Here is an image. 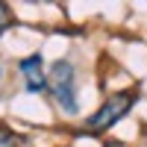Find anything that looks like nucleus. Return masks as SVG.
Returning <instances> with one entry per match:
<instances>
[{
    "mask_svg": "<svg viewBox=\"0 0 147 147\" xmlns=\"http://www.w3.org/2000/svg\"><path fill=\"white\" fill-rule=\"evenodd\" d=\"M138 100V88H127V91H118L112 94L106 103H100V109L82 124V136H100V132H106L109 127H115L121 118H124L132 106H136Z\"/></svg>",
    "mask_w": 147,
    "mask_h": 147,
    "instance_id": "1",
    "label": "nucleus"
},
{
    "mask_svg": "<svg viewBox=\"0 0 147 147\" xmlns=\"http://www.w3.org/2000/svg\"><path fill=\"white\" fill-rule=\"evenodd\" d=\"M47 88H50L53 100L59 103V109H62L65 115H77V68H74L68 59H59V62H53L50 74H47Z\"/></svg>",
    "mask_w": 147,
    "mask_h": 147,
    "instance_id": "2",
    "label": "nucleus"
},
{
    "mask_svg": "<svg viewBox=\"0 0 147 147\" xmlns=\"http://www.w3.org/2000/svg\"><path fill=\"white\" fill-rule=\"evenodd\" d=\"M21 77H24V88L32 91V94H41L47 88V77H44V62L38 53H32L27 59H21Z\"/></svg>",
    "mask_w": 147,
    "mask_h": 147,
    "instance_id": "3",
    "label": "nucleus"
},
{
    "mask_svg": "<svg viewBox=\"0 0 147 147\" xmlns=\"http://www.w3.org/2000/svg\"><path fill=\"white\" fill-rule=\"evenodd\" d=\"M0 147H30V138L9 127H0Z\"/></svg>",
    "mask_w": 147,
    "mask_h": 147,
    "instance_id": "4",
    "label": "nucleus"
},
{
    "mask_svg": "<svg viewBox=\"0 0 147 147\" xmlns=\"http://www.w3.org/2000/svg\"><path fill=\"white\" fill-rule=\"evenodd\" d=\"M12 24H15V18H12V9H9L6 3H0V35H3Z\"/></svg>",
    "mask_w": 147,
    "mask_h": 147,
    "instance_id": "5",
    "label": "nucleus"
},
{
    "mask_svg": "<svg viewBox=\"0 0 147 147\" xmlns=\"http://www.w3.org/2000/svg\"><path fill=\"white\" fill-rule=\"evenodd\" d=\"M106 147H121V144H118V141H109V144H106Z\"/></svg>",
    "mask_w": 147,
    "mask_h": 147,
    "instance_id": "6",
    "label": "nucleus"
}]
</instances>
